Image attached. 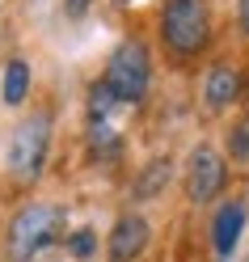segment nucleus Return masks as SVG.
<instances>
[{"label": "nucleus", "mask_w": 249, "mask_h": 262, "mask_svg": "<svg viewBox=\"0 0 249 262\" xmlns=\"http://www.w3.org/2000/svg\"><path fill=\"white\" fill-rule=\"evenodd\" d=\"M161 38L182 59L198 55L207 47V38H211L207 0H165V9H161Z\"/></svg>", "instance_id": "f257e3e1"}, {"label": "nucleus", "mask_w": 249, "mask_h": 262, "mask_svg": "<svg viewBox=\"0 0 249 262\" xmlns=\"http://www.w3.org/2000/svg\"><path fill=\"white\" fill-rule=\"evenodd\" d=\"M63 233V207L51 203H26L9 224V258L13 262H30L38 250H47L55 237Z\"/></svg>", "instance_id": "f03ea898"}, {"label": "nucleus", "mask_w": 249, "mask_h": 262, "mask_svg": "<svg viewBox=\"0 0 249 262\" xmlns=\"http://www.w3.org/2000/svg\"><path fill=\"white\" fill-rule=\"evenodd\" d=\"M148 76H152V63H148V47L140 38H123L119 47H114V55L106 63V85L114 89V97L127 106H135L144 102V93H148Z\"/></svg>", "instance_id": "7ed1b4c3"}, {"label": "nucleus", "mask_w": 249, "mask_h": 262, "mask_svg": "<svg viewBox=\"0 0 249 262\" xmlns=\"http://www.w3.org/2000/svg\"><path fill=\"white\" fill-rule=\"evenodd\" d=\"M47 148H51V114H30V119L13 131L9 144V173L17 182H34L47 165Z\"/></svg>", "instance_id": "20e7f679"}, {"label": "nucleus", "mask_w": 249, "mask_h": 262, "mask_svg": "<svg viewBox=\"0 0 249 262\" xmlns=\"http://www.w3.org/2000/svg\"><path fill=\"white\" fill-rule=\"evenodd\" d=\"M228 182V165H224V157L215 152V148H194L190 161H186V199L190 203H211L215 194L224 190Z\"/></svg>", "instance_id": "39448f33"}, {"label": "nucleus", "mask_w": 249, "mask_h": 262, "mask_svg": "<svg viewBox=\"0 0 249 262\" xmlns=\"http://www.w3.org/2000/svg\"><path fill=\"white\" fill-rule=\"evenodd\" d=\"M148 237H152V228L144 216H135V211L119 216L110 228V262H135L148 250Z\"/></svg>", "instance_id": "423d86ee"}, {"label": "nucleus", "mask_w": 249, "mask_h": 262, "mask_svg": "<svg viewBox=\"0 0 249 262\" xmlns=\"http://www.w3.org/2000/svg\"><path fill=\"white\" fill-rule=\"evenodd\" d=\"M241 89H245L241 72L232 63H215L207 72V80H203V102H207V110H228L241 97Z\"/></svg>", "instance_id": "0eeeda50"}, {"label": "nucleus", "mask_w": 249, "mask_h": 262, "mask_svg": "<svg viewBox=\"0 0 249 262\" xmlns=\"http://www.w3.org/2000/svg\"><path fill=\"white\" fill-rule=\"evenodd\" d=\"M241 228H245V203H224L220 211H215V220H211V245H215L220 258H228L232 250H237Z\"/></svg>", "instance_id": "6e6552de"}, {"label": "nucleus", "mask_w": 249, "mask_h": 262, "mask_svg": "<svg viewBox=\"0 0 249 262\" xmlns=\"http://www.w3.org/2000/svg\"><path fill=\"white\" fill-rule=\"evenodd\" d=\"M169 178H173V161L169 157H156V161H148V165L140 169V178H135V199L140 203H148V199H156V194L169 186Z\"/></svg>", "instance_id": "1a4fd4ad"}, {"label": "nucleus", "mask_w": 249, "mask_h": 262, "mask_svg": "<svg viewBox=\"0 0 249 262\" xmlns=\"http://www.w3.org/2000/svg\"><path fill=\"white\" fill-rule=\"evenodd\" d=\"M26 97H30V63L26 59H9L5 63V102L21 106Z\"/></svg>", "instance_id": "9d476101"}, {"label": "nucleus", "mask_w": 249, "mask_h": 262, "mask_svg": "<svg viewBox=\"0 0 249 262\" xmlns=\"http://www.w3.org/2000/svg\"><path fill=\"white\" fill-rule=\"evenodd\" d=\"M89 148H93L97 161H110V157L123 152V140H119V131H114L110 123H93V131H89Z\"/></svg>", "instance_id": "9b49d317"}, {"label": "nucleus", "mask_w": 249, "mask_h": 262, "mask_svg": "<svg viewBox=\"0 0 249 262\" xmlns=\"http://www.w3.org/2000/svg\"><path fill=\"white\" fill-rule=\"evenodd\" d=\"M228 157L241 161V165H249V119L232 123V131H228Z\"/></svg>", "instance_id": "f8f14e48"}, {"label": "nucleus", "mask_w": 249, "mask_h": 262, "mask_svg": "<svg viewBox=\"0 0 249 262\" xmlns=\"http://www.w3.org/2000/svg\"><path fill=\"white\" fill-rule=\"evenodd\" d=\"M93 245H97V237L89 233V228H80V233H76V237L68 241V250H72L76 258H89V254H93Z\"/></svg>", "instance_id": "ddd939ff"}, {"label": "nucleus", "mask_w": 249, "mask_h": 262, "mask_svg": "<svg viewBox=\"0 0 249 262\" xmlns=\"http://www.w3.org/2000/svg\"><path fill=\"white\" fill-rule=\"evenodd\" d=\"M89 5H93V0H68L63 9H68V17H85V13H89Z\"/></svg>", "instance_id": "4468645a"}, {"label": "nucleus", "mask_w": 249, "mask_h": 262, "mask_svg": "<svg viewBox=\"0 0 249 262\" xmlns=\"http://www.w3.org/2000/svg\"><path fill=\"white\" fill-rule=\"evenodd\" d=\"M237 21H241V30L249 34V0H241V5H237Z\"/></svg>", "instance_id": "2eb2a0df"}, {"label": "nucleus", "mask_w": 249, "mask_h": 262, "mask_svg": "<svg viewBox=\"0 0 249 262\" xmlns=\"http://www.w3.org/2000/svg\"><path fill=\"white\" fill-rule=\"evenodd\" d=\"M245 97H249V76H245Z\"/></svg>", "instance_id": "dca6fc26"}]
</instances>
